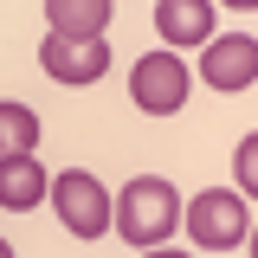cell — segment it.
<instances>
[{
  "label": "cell",
  "mask_w": 258,
  "mask_h": 258,
  "mask_svg": "<svg viewBox=\"0 0 258 258\" xmlns=\"http://www.w3.org/2000/svg\"><path fill=\"white\" fill-rule=\"evenodd\" d=\"M181 220H187V207H181V194L168 187L161 174H129L123 181V194H116V239L123 245L155 252Z\"/></svg>",
  "instance_id": "1"
},
{
  "label": "cell",
  "mask_w": 258,
  "mask_h": 258,
  "mask_svg": "<svg viewBox=\"0 0 258 258\" xmlns=\"http://www.w3.org/2000/svg\"><path fill=\"white\" fill-rule=\"evenodd\" d=\"M187 91H194V78L181 64V52H142L129 64V103L142 116H174L187 103Z\"/></svg>",
  "instance_id": "4"
},
{
  "label": "cell",
  "mask_w": 258,
  "mask_h": 258,
  "mask_svg": "<svg viewBox=\"0 0 258 258\" xmlns=\"http://www.w3.org/2000/svg\"><path fill=\"white\" fill-rule=\"evenodd\" d=\"M39 71L52 78V84H97L103 71H110V45L91 39V45H78V39H58V32H45L39 39Z\"/></svg>",
  "instance_id": "5"
},
{
  "label": "cell",
  "mask_w": 258,
  "mask_h": 258,
  "mask_svg": "<svg viewBox=\"0 0 258 258\" xmlns=\"http://www.w3.org/2000/svg\"><path fill=\"white\" fill-rule=\"evenodd\" d=\"M142 258H187V252H174V245H155V252H142Z\"/></svg>",
  "instance_id": "12"
},
{
  "label": "cell",
  "mask_w": 258,
  "mask_h": 258,
  "mask_svg": "<svg viewBox=\"0 0 258 258\" xmlns=\"http://www.w3.org/2000/svg\"><path fill=\"white\" fill-rule=\"evenodd\" d=\"M45 200H52V174H45L39 155L0 161V207H7V213H32V207H45Z\"/></svg>",
  "instance_id": "8"
},
{
  "label": "cell",
  "mask_w": 258,
  "mask_h": 258,
  "mask_svg": "<svg viewBox=\"0 0 258 258\" xmlns=\"http://www.w3.org/2000/svg\"><path fill=\"white\" fill-rule=\"evenodd\" d=\"M110 0H45V26L58 32V39H78V45H91L110 32Z\"/></svg>",
  "instance_id": "9"
},
{
  "label": "cell",
  "mask_w": 258,
  "mask_h": 258,
  "mask_svg": "<svg viewBox=\"0 0 258 258\" xmlns=\"http://www.w3.org/2000/svg\"><path fill=\"white\" fill-rule=\"evenodd\" d=\"M245 252H252V258H258V226H252V239H245Z\"/></svg>",
  "instance_id": "14"
},
{
  "label": "cell",
  "mask_w": 258,
  "mask_h": 258,
  "mask_svg": "<svg viewBox=\"0 0 258 258\" xmlns=\"http://www.w3.org/2000/svg\"><path fill=\"white\" fill-rule=\"evenodd\" d=\"M200 78L213 84V91H252L258 84V39L252 32H220L207 52H200Z\"/></svg>",
  "instance_id": "6"
},
{
  "label": "cell",
  "mask_w": 258,
  "mask_h": 258,
  "mask_svg": "<svg viewBox=\"0 0 258 258\" xmlns=\"http://www.w3.org/2000/svg\"><path fill=\"white\" fill-rule=\"evenodd\" d=\"M252 200L239 187H200L187 200V239L200 252H232V245H245L252 239Z\"/></svg>",
  "instance_id": "2"
},
{
  "label": "cell",
  "mask_w": 258,
  "mask_h": 258,
  "mask_svg": "<svg viewBox=\"0 0 258 258\" xmlns=\"http://www.w3.org/2000/svg\"><path fill=\"white\" fill-rule=\"evenodd\" d=\"M220 7H232V13H252V7H258V0H220Z\"/></svg>",
  "instance_id": "13"
},
{
  "label": "cell",
  "mask_w": 258,
  "mask_h": 258,
  "mask_svg": "<svg viewBox=\"0 0 258 258\" xmlns=\"http://www.w3.org/2000/svg\"><path fill=\"white\" fill-rule=\"evenodd\" d=\"M52 207H58V220L71 239H103V232H116V194L97 181L91 168H64L52 174Z\"/></svg>",
  "instance_id": "3"
},
{
  "label": "cell",
  "mask_w": 258,
  "mask_h": 258,
  "mask_svg": "<svg viewBox=\"0 0 258 258\" xmlns=\"http://www.w3.org/2000/svg\"><path fill=\"white\" fill-rule=\"evenodd\" d=\"M232 187L245 194V200H258V129L239 136V149H232Z\"/></svg>",
  "instance_id": "11"
},
{
  "label": "cell",
  "mask_w": 258,
  "mask_h": 258,
  "mask_svg": "<svg viewBox=\"0 0 258 258\" xmlns=\"http://www.w3.org/2000/svg\"><path fill=\"white\" fill-rule=\"evenodd\" d=\"M220 0H155V32L168 52H207L220 32H213Z\"/></svg>",
  "instance_id": "7"
},
{
  "label": "cell",
  "mask_w": 258,
  "mask_h": 258,
  "mask_svg": "<svg viewBox=\"0 0 258 258\" xmlns=\"http://www.w3.org/2000/svg\"><path fill=\"white\" fill-rule=\"evenodd\" d=\"M39 155V110L32 103H0V161Z\"/></svg>",
  "instance_id": "10"
},
{
  "label": "cell",
  "mask_w": 258,
  "mask_h": 258,
  "mask_svg": "<svg viewBox=\"0 0 258 258\" xmlns=\"http://www.w3.org/2000/svg\"><path fill=\"white\" fill-rule=\"evenodd\" d=\"M0 258H13V245H7V239H0Z\"/></svg>",
  "instance_id": "15"
}]
</instances>
